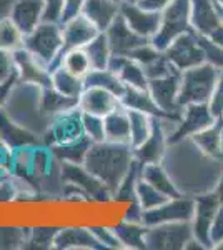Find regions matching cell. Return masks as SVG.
Returning <instances> with one entry per match:
<instances>
[{"instance_id": "30", "label": "cell", "mask_w": 223, "mask_h": 250, "mask_svg": "<svg viewBox=\"0 0 223 250\" xmlns=\"http://www.w3.org/2000/svg\"><path fill=\"white\" fill-rule=\"evenodd\" d=\"M120 104L127 110L143 112L150 117H163L157 104L153 102L148 88H137V87H125L123 94L120 95Z\"/></svg>"}, {"instance_id": "54", "label": "cell", "mask_w": 223, "mask_h": 250, "mask_svg": "<svg viewBox=\"0 0 223 250\" xmlns=\"http://www.w3.org/2000/svg\"><path fill=\"white\" fill-rule=\"evenodd\" d=\"M15 82H17V79L10 80V82H5V83H0V108H3V105H5L7 99H9V94Z\"/></svg>"}, {"instance_id": "20", "label": "cell", "mask_w": 223, "mask_h": 250, "mask_svg": "<svg viewBox=\"0 0 223 250\" xmlns=\"http://www.w3.org/2000/svg\"><path fill=\"white\" fill-rule=\"evenodd\" d=\"M0 142L9 150H17V148L22 147L37 145L42 142V139L37 134L19 125L7 114L5 108H0Z\"/></svg>"}, {"instance_id": "31", "label": "cell", "mask_w": 223, "mask_h": 250, "mask_svg": "<svg viewBox=\"0 0 223 250\" xmlns=\"http://www.w3.org/2000/svg\"><path fill=\"white\" fill-rule=\"evenodd\" d=\"M50 87H54L59 94L79 100V97L85 90V82L83 79L68 72L65 67L59 65L50 72Z\"/></svg>"}, {"instance_id": "32", "label": "cell", "mask_w": 223, "mask_h": 250, "mask_svg": "<svg viewBox=\"0 0 223 250\" xmlns=\"http://www.w3.org/2000/svg\"><path fill=\"white\" fill-rule=\"evenodd\" d=\"M40 105H42V112L45 114L47 119L52 120L54 117L63 114L70 108L79 107V100L59 94L54 87H42Z\"/></svg>"}, {"instance_id": "28", "label": "cell", "mask_w": 223, "mask_h": 250, "mask_svg": "<svg viewBox=\"0 0 223 250\" xmlns=\"http://www.w3.org/2000/svg\"><path fill=\"white\" fill-rule=\"evenodd\" d=\"M112 229L120 242L122 250H145V233H147L145 224L120 219L117 224H112Z\"/></svg>"}, {"instance_id": "47", "label": "cell", "mask_w": 223, "mask_h": 250, "mask_svg": "<svg viewBox=\"0 0 223 250\" xmlns=\"http://www.w3.org/2000/svg\"><path fill=\"white\" fill-rule=\"evenodd\" d=\"M208 107L215 119H222L223 117V70H220L217 85H215L213 94L208 100Z\"/></svg>"}, {"instance_id": "52", "label": "cell", "mask_w": 223, "mask_h": 250, "mask_svg": "<svg viewBox=\"0 0 223 250\" xmlns=\"http://www.w3.org/2000/svg\"><path fill=\"white\" fill-rule=\"evenodd\" d=\"M43 2H45V20L60 22L63 0H43Z\"/></svg>"}, {"instance_id": "43", "label": "cell", "mask_w": 223, "mask_h": 250, "mask_svg": "<svg viewBox=\"0 0 223 250\" xmlns=\"http://www.w3.org/2000/svg\"><path fill=\"white\" fill-rule=\"evenodd\" d=\"M82 127H83V135L87 137L92 144L103 142L105 140L103 117L93 115V114H85V112H82Z\"/></svg>"}, {"instance_id": "2", "label": "cell", "mask_w": 223, "mask_h": 250, "mask_svg": "<svg viewBox=\"0 0 223 250\" xmlns=\"http://www.w3.org/2000/svg\"><path fill=\"white\" fill-rule=\"evenodd\" d=\"M40 94H42V87L17 80L12 87L3 108L19 125L25 127L27 130L34 132L42 139L47 134L52 120L47 119L42 112Z\"/></svg>"}, {"instance_id": "36", "label": "cell", "mask_w": 223, "mask_h": 250, "mask_svg": "<svg viewBox=\"0 0 223 250\" xmlns=\"http://www.w3.org/2000/svg\"><path fill=\"white\" fill-rule=\"evenodd\" d=\"M85 54H87L88 60H90L92 68H108L112 59V50L108 45L107 35L103 32H100L95 39L90 40L87 45L83 47Z\"/></svg>"}, {"instance_id": "14", "label": "cell", "mask_w": 223, "mask_h": 250, "mask_svg": "<svg viewBox=\"0 0 223 250\" xmlns=\"http://www.w3.org/2000/svg\"><path fill=\"white\" fill-rule=\"evenodd\" d=\"M82 137H85L82 127V110L75 107L52 119L47 134L42 137V142L47 145H59L82 139Z\"/></svg>"}, {"instance_id": "3", "label": "cell", "mask_w": 223, "mask_h": 250, "mask_svg": "<svg viewBox=\"0 0 223 250\" xmlns=\"http://www.w3.org/2000/svg\"><path fill=\"white\" fill-rule=\"evenodd\" d=\"M23 48L35 55L40 62L48 67V70H54L62 63L63 54V35L62 23L43 20L40 25L35 27L30 34L23 39Z\"/></svg>"}, {"instance_id": "24", "label": "cell", "mask_w": 223, "mask_h": 250, "mask_svg": "<svg viewBox=\"0 0 223 250\" xmlns=\"http://www.w3.org/2000/svg\"><path fill=\"white\" fill-rule=\"evenodd\" d=\"M120 3L117 0H85L82 15H85L100 32H105L120 15Z\"/></svg>"}, {"instance_id": "12", "label": "cell", "mask_w": 223, "mask_h": 250, "mask_svg": "<svg viewBox=\"0 0 223 250\" xmlns=\"http://www.w3.org/2000/svg\"><path fill=\"white\" fill-rule=\"evenodd\" d=\"M163 52L178 72L205 63L203 48L198 42V34H195L193 30L175 39Z\"/></svg>"}, {"instance_id": "6", "label": "cell", "mask_w": 223, "mask_h": 250, "mask_svg": "<svg viewBox=\"0 0 223 250\" xmlns=\"http://www.w3.org/2000/svg\"><path fill=\"white\" fill-rule=\"evenodd\" d=\"M193 239L190 222H170L147 227L145 250H182Z\"/></svg>"}, {"instance_id": "5", "label": "cell", "mask_w": 223, "mask_h": 250, "mask_svg": "<svg viewBox=\"0 0 223 250\" xmlns=\"http://www.w3.org/2000/svg\"><path fill=\"white\" fill-rule=\"evenodd\" d=\"M192 5L190 0H172L160 12V25L152 43L163 52L180 35L192 32Z\"/></svg>"}, {"instance_id": "48", "label": "cell", "mask_w": 223, "mask_h": 250, "mask_svg": "<svg viewBox=\"0 0 223 250\" xmlns=\"http://www.w3.org/2000/svg\"><path fill=\"white\" fill-rule=\"evenodd\" d=\"M14 79H17V75H15L14 55L10 52L0 50V83L10 82Z\"/></svg>"}, {"instance_id": "45", "label": "cell", "mask_w": 223, "mask_h": 250, "mask_svg": "<svg viewBox=\"0 0 223 250\" xmlns=\"http://www.w3.org/2000/svg\"><path fill=\"white\" fill-rule=\"evenodd\" d=\"M143 70H145V74H147V77H148V82H150V80H153V79L167 77V75H172V74H175V72H178L177 68L172 65V62L167 59L165 52H162L157 59H153L148 65H145Z\"/></svg>"}, {"instance_id": "46", "label": "cell", "mask_w": 223, "mask_h": 250, "mask_svg": "<svg viewBox=\"0 0 223 250\" xmlns=\"http://www.w3.org/2000/svg\"><path fill=\"white\" fill-rule=\"evenodd\" d=\"M198 42L203 48L205 62L217 67L218 70H223V47L215 43L212 39L205 37V35H198Z\"/></svg>"}, {"instance_id": "27", "label": "cell", "mask_w": 223, "mask_h": 250, "mask_svg": "<svg viewBox=\"0 0 223 250\" xmlns=\"http://www.w3.org/2000/svg\"><path fill=\"white\" fill-rule=\"evenodd\" d=\"M103 124L105 140L117 144H130V117H128V110L122 104L115 110L103 117Z\"/></svg>"}, {"instance_id": "51", "label": "cell", "mask_w": 223, "mask_h": 250, "mask_svg": "<svg viewBox=\"0 0 223 250\" xmlns=\"http://www.w3.org/2000/svg\"><path fill=\"white\" fill-rule=\"evenodd\" d=\"M210 240H212V245L218 244V242L223 240V205H220L217 215L212 222V227H210Z\"/></svg>"}, {"instance_id": "29", "label": "cell", "mask_w": 223, "mask_h": 250, "mask_svg": "<svg viewBox=\"0 0 223 250\" xmlns=\"http://www.w3.org/2000/svg\"><path fill=\"white\" fill-rule=\"evenodd\" d=\"M142 179H143L145 182H148L152 187H155L158 192L167 195L168 199L182 195L175 182H173V179L170 177L168 170L165 168V165L162 162L142 165Z\"/></svg>"}, {"instance_id": "53", "label": "cell", "mask_w": 223, "mask_h": 250, "mask_svg": "<svg viewBox=\"0 0 223 250\" xmlns=\"http://www.w3.org/2000/svg\"><path fill=\"white\" fill-rule=\"evenodd\" d=\"M172 0H142L140 5L153 12H162Z\"/></svg>"}, {"instance_id": "38", "label": "cell", "mask_w": 223, "mask_h": 250, "mask_svg": "<svg viewBox=\"0 0 223 250\" xmlns=\"http://www.w3.org/2000/svg\"><path fill=\"white\" fill-rule=\"evenodd\" d=\"M28 225H0V250L25 249Z\"/></svg>"}, {"instance_id": "13", "label": "cell", "mask_w": 223, "mask_h": 250, "mask_svg": "<svg viewBox=\"0 0 223 250\" xmlns=\"http://www.w3.org/2000/svg\"><path fill=\"white\" fill-rule=\"evenodd\" d=\"M193 199H195V210H193V217L190 220L193 237L200 240L206 249H213L212 240H210V227H212V222L220 208V200L213 190L200 193Z\"/></svg>"}, {"instance_id": "15", "label": "cell", "mask_w": 223, "mask_h": 250, "mask_svg": "<svg viewBox=\"0 0 223 250\" xmlns=\"http://www.w3.org/2000/svg\"><path fill=\"white\" fill-rule=\"evenodd\" d=\"M15 75L19 82L34 83L39 87H50V70L43 62L32 55L25 48H19L14 54Z\"/></svg>"}, {"instance_id": "37", "label": "cell", "mask_w": 223, "mask_h": 250, "mask_svg": "<svg viewBox=\"0 0 223 250\" xmlns=\"http://www.w3.org/2000/svg\"><path fill=\"white\" fill-rule=\"evenodd\" d=\"M59 229L60 225H30L25 249H34V250L54 249L55 235L59 232Z\"/></svg>"}, {"instance_id": "26", "label": "cell", "mask_w": 223, "mask_h": 250, "mask_svg": "<svg viewBox=\"0 0 223 250\" xmlns=\"http://www.w3.org/2000/svg\"><path fill=\"white\" fill-rule=\"evenodd\" d=\"M198 150L215 160H223V117L192 137Z\"/></svg>"}, {"instance_id": "33", "label": "cell", "mask_w": 223, "mask_h": 250, "mask_svg": "<svg viewBox=\"0 0 223 250\" xmlns=\"http://www.w3.org/2000/svg\"><path fill=\"white\" fill-rule=\"evenodd\" d=\"M90 145V140L87 137H82V139L72 140V142L50 145V147L60 164H83Z\"/></svg>"}, {"instance_id": "55", "label": "cell", "mask_w": 223, "mask_h": 250, "mask_svg": "<svg viewBox=\"0 0 223 250\" xmlns=\"http://www.w3.org/2000/svg\"><path fill=\"white\" fill-rule=\"evenodd\" d=\"M208 39H212L215 43H218V45L223 47V23L220 27H217V29L208 35Z\"/></svg>"}, {"instance_id": "25", "label": "cell", "mask_w": 223, "mask_h": 250, "mask_svg": "<svg viewBox=\"0 0 223 250\" xmlns=\"http://www.w3.org/2000/svg\"><path fill=\"white\" fill-rule=\"evenodd\" d=\"M108 68L119 75L125 87H137V88H148V77L145 74L143 67L130 57H122V55H112Z\"/></svg>"}, {"instance_id": "22", "label": "cell", "mask_w": 223, "mask_h": 250, "mask_svg": "<svg viewBox=\"0 0 223 250\" xmlns=\"http://www.w3.org/2000/svg\"><path fill=\"white\" fill-rule=\"evenodd\" d=\"M100 30L88 20L85 15L79 14L62 22V35H63V50L68 48H83L90 40H93Z\"/></svg>"}, {"instance_id": "50", "label": "cell", "mask_w": 223, "mask_h": 250, "mask_svg": "<svg viewBox=\"0 0 223 250\" xmlns=\"http://www.w3.org/2000/svg\"><path fill=\"white\" fill-rule=\"evenodd\" d=\"M83 3H85V0H63L60 23L65 22V20H68V19H72V17H77L79 14H82Z\"/></svg>"}, {"instance_id": "16", "label": "cell", "mask_w": 223, "mask_h": 250, "mask_svg": "<svg viewBox=\"0 0 223 250\" xmlns=\"http://www.w3.org/2000/svg\"><path fill=\"white\" fill-rule=\"evenodd\" d=\"M103 34L107 35L112 55H122V57H130V54L135 48L150 42L148 39L140 37L137 32H133L122 15H119V17L113 20L112 25Z\"/></svg>"}, {"instance_id": "40", "label": "cell", "mask_w": 223, "mask_h": 250, "mask_svg": "<svg viewBox=\"0 0 223 250\" xmlns=\"http://www.w3.org/2000/svg\"><path fill=\"white\" fill-rule=\"evenodd\" d=\"M60 65L65 67L68 72H72V74L80 79H85L88 72L92 70L90 60H88L83 48H68V50H63L62 63Z\"/></svg>"}, {"instance_id": "4", "label": "cell", "mask_w": 223, "mask_h": 250, "mask_svg": "<svg viewBox=\"0 0 223 250\" xmlns=\"http://www.w3.org/2000/svg\"><path fill=\"white\" fill-rule=\"evenodd\" d=\"M218 75L220 70L206 62L180 72V94H178L180 105L208 104L213 88L217 85Z\"/></svg>"}, {"instance_id": "56", "label": "cell", "mask_w": 223, "mask_h": 250, "mask_svg": "<svg viewBox=\"0 0 223 250\" xmlns=\"http://www.w3.org/2000/svg\"><path fill=\"white\" fill-rule=\"evenodd\" d=\"M213 192L217 193L218 200H220V205H223V170L220 173V179H218V184H217V187H215Z\"/></svg>"}, {"instance_id": "49", "label": "cell", "mask_w": 223, "mask_h": 250, "mask_svg": "<svg viewBox=\"0 0 223 250\" xmlns=\"http://www.w3.org/2000/svg\"><path fill=\"white\" fill-rule=\"evenodd\" d=\"M143 207L133 200V202H128L123 205V212H122V217L120 219L123 220H128V222H137V224H143Z\"/></svg>"}, {"instance_id": "44", "label": "cell", "mask_w": 223, "mask_h": 250, "mask_svg": "<svg viewBox=\"0 0 223 250\" xmlns=\"http://www.w3.org/2000/svg\"><path fill=\"white\" fill-rule=\"evenodd\" d=\"M88 229L92 230L93 237L100 244L102 250H122V245L119 239H117L115 232H113L112 225L105 224H90Z\"/></svg>"}, {"instance_id": "42", "label": "cell", "mask_w": 223, "mask_h": 250, "mask_svg": "<svg viewBox=\"0 0 223 250\" xmlns=\"http://www.w3.org/2000/svg\"><path fill=\"white\" fill-rule=\"evenodd\" d=\"M168 197L163 195L162 192H158L155 187H152L148 182H145L143 179L140 180L137 185V193H135V200L139 202L143 210H150V208H155L160 204H163Z\"/></svg>"}, {"instance_id": "58", "label": "cell", "mask_w": 223, "mask_h": 250, "mask_svg": "<svg viewBox=\"0 0 223 250\" xmlns=\"http://www.w3.org/2000/svg\"><path fill=\"white\" fill-rule=\"evenodd\" d=\"M215 3L218 5V9H220L223 12V0H215Z\"/></svg>"}, {"instance_id": "23", "label": "cell", "mask_w": 223, "mask_h": 250, "mask_svg": "<svg viewBox=\"0 0 223 250\" xmlns=\"http://www.w3.org/2000/svg\"><path fill=\"white\" fill-rule=\"evenodd\" d=\"M120 105V97L100 87H85L79 97V108L85 114L105 117Z\"/></svg>"}, {"instance_id": "8", "label": "cell", "mask_w": 223, "mask_h": 250, "mask_svg": "<svg viewBox=\"0 0 223 250\" xmlns=\"http://www.w3.org/2000/svg\"><path fill=\"white\" fill-rule=\"evenodd\" d=\"M62 179L85 193L90 204H112L113 195L83 164H62Z\"/></svg>"}, {"instance_id": "18", "label": "cell", "mask_w": 223, "mask_h": 250, "mask_svg": "<svg viewBox=\"0 0 223 250\" xmlns=\"http://www.w3.org/2000/svg\"><path fill=\"white\" fill-rule=\"evenodd\" d=\"M23 35L30 34L45 20V2L43 0H14L7 14Z\"/></svg>"}, {"instance_id": "57", "label": "cell", "mask_w": 223, "mask_h": 250, "mask_svg": "<svg viewBox=\"0 0 223 250\" xmlns=\"http://www.w3.org/2000/svg\"><path fill=\"white\" fill-rule=\"evenodd\" d=\"M120 5H130V3H140L142 0H117Z\"/></svg>"}, {"instance_id": "17", "label": "cell", "mask_w": 223, "mask_h": 250, "mask_svg": "<svg viewBox=\"0 0 223 250\" xmlns=\"http://www.w3.org/2000/svg\"><path fill=\"white\" fill-rule=\"evenodd\" d=\"M55 250H102L88 225H60L54 242Z\"/></svg>"}, {"instance_id": "10", "label": "cell", "mask_w": 223, "mask_h": 250, "mask_svg": "<svg viewBox=\"0 0 223 250\" xmlns=\"http://www.w3.org/2000/svg\"><path fill=\"white\" fill-rule=\"evenodd\" d=\"M215 120L217 119H215L213 114L210 112L208 104H192V105H185L183 110H182L180 119H178V122L175 124L172 134L168 137L170 144L192 139L198 132L210 127Z\"/></svg>"}, {"instance_id": "9", "label": "cell", "mask_w": 223, "mask_h": 250, "mask_svg": "<svg viewBox=\"0 0 223 250\" xmlns=\"http://www.w3.org/2000/svg\"><path fill=\"white\" fill-rule=\"evenodd\" d=\"M148 92L152 95L153 102L160 108L163 117L178 122L183 107L178 102L180 94V72H175L172 75L162 79H153L148 82Z\"/></svg>"}, {"instance_id": "19", "label": "cell", "mask_w": 223, "mask_h": 250, "mask_svg": "<svg viewBox=\"0 0 223 250\" xmlns=\"http://www.w3.org/2000/svg\"><path fill=\"white\" fill-rule=\"evenodd\" d=\"M120 15L133 32H137L140 37L148 40L153 39V35L158 30V25H160V12L148 10L145 7H142L140 3L122 5Z\"/></svg>"}, {"instance_id": "41", "label": "cell", "mask_w": 223, "mask_h": 250, "mask_svg": "<svg viewBox=\"0 0 223 250\" xmlns=\"http://www.w3.org/2000/svg\"><path fill=\"white\" fill-rule=\"evenodd\" d=\"M128 117H130V144L132 147H139L152 132L153 117L137 110H128Z\"/></svg>"}, {"instance_id": "7", "label": "cell", "mask_w": 223, "mask_h": 250, "mask_svg": "<svg viewBox=\"0 0 223 250\" xmlns=\"http://www.w3.org/2000/svg\"><path fill=\"white\" fill-rule=\"evenodd\" d=\"M175 124V120L167 119V117H153L152 132L147 137V140L142 142L139 147H133V157L137 162H140L142 165L162 162L168 150V137Z\"/></svg>"}, {"instance_id": "21", "label": "cell", "mask_w": 223, "mask_h": 250, "mask_svg": "<svg viewBox=\"0 0 223 250\" xmlns=\"http://www.w3.org/2000/svg\"><path fill=\"white\" fill-rule=\"evenodd\" d=\"M192 5V29L198 35L208 37L223 23V12L215 0H190Z\"/></svg>"}, {"instance_id": "35", "label": "cell", "mask_w": 223, "mask_h": 250, "mask_svg": "<svg viewBox=\"0 0 223 250\" xmlns=\"http://www.w3.org/2000/svg\"><path fill=\"white\" fill-rule=\"evenodd\" d=\"M142 180V164L133 160L130 170L127 172V175L123 177V180L120 182L119 188L113 193V202L117 204H128L135 200V193H137V185Z\"/></svg>"}, {"instance_id": "11", "label": "cell", "mask_w": 223, "mask_h": 250, "mask_svg": "<svg viewBox=\"0 0 223 250\" xmlns=\"http://www.w3.org/2000/svg\"><path fill=\"white\" fill-rule=\"evenodd\" d=\"M195 210V199L188 195H178L167 199L155 208L145 210L143 224L147 227L158 224H170V222H190Z\"/></svg>"}, {"instance_id": "1", "label": "cell", "mask_w": 223, "mask_h": 250, "mask_svg": "<svg viewBox=\"0 0 223 250\" xmlns=\"http://www.w3.org/2000/svg\"><path fill=\"white\" fill-rule=\"evenodd\" d=\"M133 160L135 157H133V147L130 144L103 140V142L90 145L83 165L113 195L123 177L130 170Z\"/></svg>"}, {"instance_id": "59", "label": "cell", "mask_w": 223, "mask_h": 250, "mask_svg": "<svg viewBox=\"0 0 223 250\" xmlns=\"http://www.w3.org/2000/svg\"><path fill=\"white\" fill-rule=\"evenodd\" d=\"M9 175H10V173H9ZM5 177H7V175H0V180H2V179H5Z\"/></svg>"}, {"instance_id": "34", "label": "cell", "mask_w": 223, "mask_h": 250, "mask_svg": "<svg viewBox=\"0 0 223 250\" xmlns=\"http://www.w3.org/2000/svg\"><path fill=\"white\" fill-rule=\"evenodd\" d=\"M85 87H100L105 90L112 92L117 97L123 94L125 85L123 82L119 79V75L115 72H112L110 68H92L87 74V77L83 79Z\"/></svg>"}, {"instance_id": "39", "label": "cell", "mask_w": 223, "mask_h": 250, "mask_svg": "<svg viewBox=\"0 0 223 250\" xmlns=\"http://www.w3.org/2000/svg\"><path fill=\"white\" fill-rule=\"evenodd\" d=\"M23 39L25 35L7 15L0 19V50L14 54L15 50L23 47Z\"/></svg>"}]
</instances>
